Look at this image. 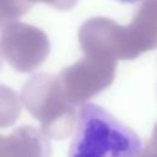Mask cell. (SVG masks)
<instances>
[{
  "label": "cell",
  "instance_id": "7a4b0ae2",
  "mask_svg": "<svg viewBox=\"0 0 157 157\" xmlns=\"http://www.w3.org/2000/svg\"><path fill=\"white\" fill-rule=\"evenodd\" d=\"M120 2H125V4H136V2H140L142 0H118Z\"/></svg>",
  "mask_w": 157,
  "mask_h": 157
},
{
  "label": "cell",
  "instance_id": "6da1fadb",
  "mask_svg": "<svg viewBox=\"0 0 157 157\" xmlns=\"http://www.w3.org/2000/svg\"><path fill=\"white\" fill-rule=\"evenodd\" d=\"M142 150L140 136L103 107L78 108L67 157H139Z\"/></svg>",
  "mask_w": 157,
  "mask_h": 157
}]
</instances>
